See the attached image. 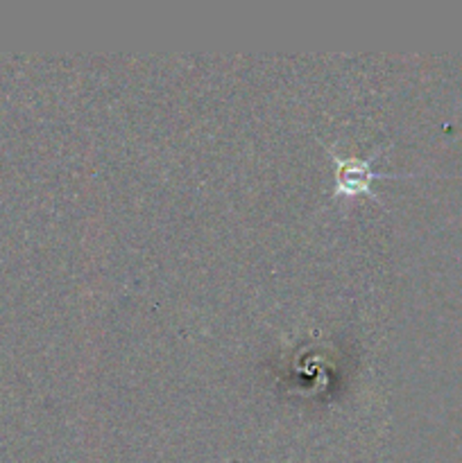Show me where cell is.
<instances>
[{
	"mask_svg": "<svg viewBox=\"0 0 462 463\" xmlns=\"http://www.w3.org/2000/svg\"><path fill=\"white\" fill-rule=\"evenodd\" d=\"M376 156L379 152L371 154L370 158H340L333 152L335 161V194H342V197H356V194H371L374 197V185L376 179L380 176H388L385 172H379L374 167Z\"/></svg>",
	"mask_w": 462,
	"mask_h": 463,
	"instance_id": "cell-1",
	"label": "cell"
}]
</instances>
